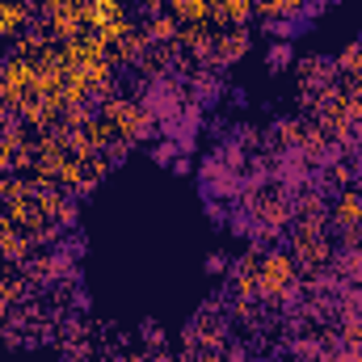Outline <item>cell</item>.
Instances as JSON below:
<instances>
[{
  "label": "cell",
  "mask_w": 362,
  "mask_h": 362,
  "mask_svg": "<svg viewBox=\"0 0 362 362\" xmlns=\"http://www.w3.org/2000/svg\"><path fill=\"white\" fill-rule=\"evenodd\" d=\"M25 97H38V93H34V59H17V55H13V59L0 68V101L13 105V110H21Z\"/></svg>",
  "instance_id": "cell-1"
},
{
  "label": "cell",
  "mask_w": 362,
  "mask_h": 362,
  "mask_svg": "<svg viewBox=\"0 0 362 362\" xmlns=\"http://www.w3.org/2000/svg\"><path fill=\"white\" fill-rule=\"evenodd\" d=\"M101 118L114 127V135H122V139H139L148 127H152V114L144 110V105H135V101H105V110H101Z\"/></svg>",
  "instance_id": "cell-2"
},
{
  "label": "cell",
  "mask_w": 362,
  "mask_h": 362,
  "mask_svg": "<svg viewBox=\"0 0 362 362\" xmlns=\"http://www.w3.org/2000/svg\"><path fill=\"white\" fill-rule=\"evenodd\" d=\"M291 286H295V262L286 253H266L262 270H257V291L282 299V295H291Z\"/></svg>",
  "instance_id": "cell-3"
},
{
  "label": "cell",
  "mask_w": 362,
  "mask_h": 362,
  "mask_svg": "<svg viewBox=\"0 0 362 362\" xmlns=\"http://www.w3.org/2000/svg\"><path fill=\"white\" fill-rule=\"evenodd\" d=\"M253 13H257V8H253V0H211V25L245 30Z\"/></svg>",
  "instance_id": "cell-4"
},
{
  "label": "cell",
  "mask_w": 362,
  "mask_h": 362,
  "mask_svg": "<svg viewBox=\"0 0 362 362\" xmlns=\"http://www.w3.org/2000/svg\"><path fill=\"white\" fill-rule=\"evenodd\" d=\"M169 17L177 25H211V0H169Z\"/></svg>",
  "instance_id": "cell-5"
},
{
  "label": "cell",
  "mask_w": 362,
  "mask_h": 362,
  "mask_svg": "<svg viewBox=\"0 0 362 362\" xmlns=\"http://www.w3.org/2000/svg\"><path fill=\"white\" fill-rule=\"evenodd\" d=\"M25 253H30L25 232L13 228L8 219H0V257H4V262H25Z\"/></svg>",
  "instance_id": "cell-6"
},
{
  "label": "cell",
  "mask_w": 362,
  "mask_h": 362,
  "mask_svg": "<svg viewBox=\"0 0 362 362\" xmlns=\"http://www.w3.org/2000/svg\"><path fill=\"white\" fill-rule=\"evenodd\" d=\"M249 51V34L245 30H228V34H215V59L219 64H232Z\"/></svg>",
  "instance_id": "cell-7"
},
{
  "label": "cell",
  "mask_w": 362,
  "mask_h": 362,
  "mask_svg": "<svg viewBox=\"0 0 362 362\" xmlns=\"http://www.w3.org/2000/svg\"><path fill=\"white\" fill-rule=\"evenodd\" d=\"M25 21H30V4L25 0H0V38H13Z\"/></svg>",
  "instance_id": "cell-8"
},
{
  "label": "cell",
  "mask_w": 362,
  "mask_h": 362,
  "mask_svg": "<svg viewBox=\"0 0 362 362\" xmlns=\"http://www.w3.org/2000/svg\"><path fill=\"white\" fill-rule=\"evenodd\" d=\"M177 30H181V25L173 21V17H169V13H156V17L144 25V38H148V42H156V47H173Z\"/></svg>",
  "instance_id": "cell-9"
},
{
  "label": "cell",
  "mask_w": 362,
  "mask_h": 362,
  "mask_svg": "<svg viewBox=\"0 0 362 362\" xmlns=\"http://www.w3.org/2000/svg\"><path fill=\"white\" fill-rule=\"evenodd\" d=\"M127 34H135V21H131L127 13H122V17H114V21H105V25L97 30V38L105 42V51H110V47H118V42H122Z\"/></svg>",
  "instance_id": "cell-10"
},
{
  "label": "cell",
  "mask_w": 362,
  "mask_h": 362,
  "mask_svg": "<svg viewBox=\"0 0 362 362\" xmlns=\"http://www.w3.org/2000/svg\"><path fill=\"white\" fill-rule=\"evenodd\" d=\"M333 215H337V223L358 228V223H362V198H358V194H346V198L333 206Z\"/></svg>",
  "instance_id": "cell-11"
},
{
  "label": "cell",
  "mask_w": 362,
  "mask_h": 362,
  "mask_svg": "<svg viewBox=\"0 0 362 362\" xmlns=\"http://www.w3.org/2000/svg\"><path fill=\"white\" fill-rule=\"evenodd\" d=\"M308 0H253V8L262 13V17H291V13H299Z\"/></svg>",
  "instance_id": "cell-12"
},
{
  "label": "cell",
  "mask_w": 362,
  "mask_h": 362,
  "mask_svg": "<svg viewBox=\"0 0 362 362\" xmlns=\"http://www.w3.org/2000/svg\"><path fill=\"white\" fill-rule=\"evenodd\" d=\"M144 4H148V8H160V4H169V0H144Z\"/></svg>",
  "instance_id": "cell-13"
}]
</instances>
